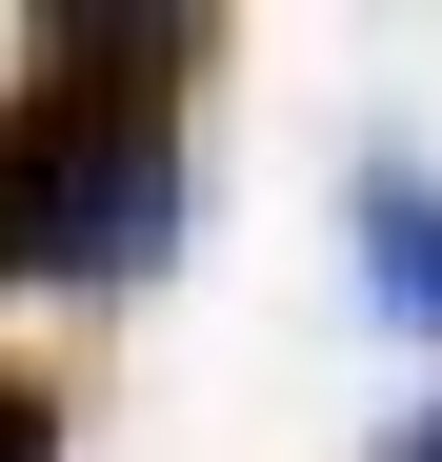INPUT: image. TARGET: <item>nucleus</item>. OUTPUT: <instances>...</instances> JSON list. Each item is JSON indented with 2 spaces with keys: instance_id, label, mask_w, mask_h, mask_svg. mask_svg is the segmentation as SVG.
<instances>
[{
  "instance_id": "nucleus-1",
  "label": "nucleus",
  "mask_w": 442,
  "mask_h": 462,
  "mask_svg": "<svg viewBox=\"0 0 442 462\" xmlns=\"http://www.w3.org/2000/svg\"><path fill=\"white\" fill-rule=\"evenodd\" d=\"M181 60L201 21H41L0 121V282H141L181 242Z\"/></svg>"
},
{
  "instance_id": "nucleus-2",
  "label": "nucleus",
  "mask_w": 442,
  "mask_h": 462,
  "mask_svg": "<svg viewBox=\"0 0 442 462\" xmlns=\"http://www.w3.org/2000/svg\"><path fill=\"white\" fill-rule=\"evenodd\" d=\"M362 262H382V322H442V181L422 162H362Z\"/></svg>"
},
{
  "instance_id": "nucleus-4",
  "label": "nucleus",
  "mask_w": 442,
  "mask_h": 462,
  "mask_svg": "<svg viewBox=\"0 0 442 462\" xmlns=\"http://www.w3.org/2000/svg\"><path fill=\"white\" fill-rule=\"evenodd\" d=\"M382 462H442V422H422V442H382Z\"/></svg>"
},
{
  "instance_id": "nucleus-3",
  "label": "nucleus",
  "mask_w": 442,
  "mask_h": 462,
  "mask_svg": "<svg viewBox=\"0 0 442 462\" xmlns=\"http://www.w3.org/2000/svg\"><path fill=\"white\" fill-rule=\"evenodd\" d=\"M0 462H60V402H41L21 362H0Z\"/></svg>"
}]
</instances>
